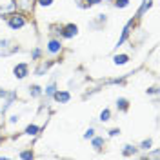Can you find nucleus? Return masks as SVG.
Masks as SVG:
<instances>
[{
  "mask_svg": "<svg viewBox=\"0 0 160 160\" xmlns=\"http://www.w3.org/2000/svg\"><path fill=\"white\" fill-rule=\"evenodd\" d=\"M6 24H8V28L11 31H20L29 24V20H28V15H24L20 11H15L9 17H6Z\"/></svg>",
  "mask_w": 160,
  "mask_h": 160,
  "instance_id": "nucleus-1",
  "label": "nucleus"
},
{
  "mask_svg": "<svg viewBox=\"0 0 160 160\" xmlns=\"http://www.w3.org/2000/svg\"><path fill=\"white\" fill-rule=\"evenodd\" d=\"M64 53V42L60 37H49L48 42H46V49H44V55H48L51 58H57Z\"/></svg>",
  "mask_w": 160,
  "mask_h": 160,
  "instance_id": "nucleus-2",
  "label": "nucleus"
},
{
  "mask_svg": "<svg viewBox=\"0 0 160 160\" xmlns=\"http://www.w3.org/2000/svg\"><path fill=\"white\" fill-rule=\"evenodd\" d=\"M20 51H22V48L13 38H0V57L2 58L11 57V55H17Z\"/></svg>",
  "mask_w": 160,
  "mask_h": 160,
  "instance_id": "nucleus-3",
  "label": "nucleus"
},
{
  "mask_svg": "<svg viewBox=\"0 0 160 160\" xmlns=\"http://www.w3.org/2000/svg\"><path fill=\"white\" fill-rule=\"evenodd\" d=\"M135 26H137V18H129L128 22H126V26L122 28V31H120V37L118 40H117V44H115V51H118L128 40H129L131 33H133V29H135Z\"/></svg>",
  "mask_w": 160,
  "mask_h": 160,
  "instance_id": "nucleus-4",
  "label": "nucleus"
},
{
  "mask_svg": "<svg viewBox=\"0 0 160 160\" xmlns=\"http://www.w3.org/2000/svg\"><path fill=\"white\" fill-rule=\"evenodd\" d=\"M31 75V66L29 62H17L13 66V77L17 80H26Z\"/></svg>",
  "mask_w": 160,
  "mask_h": 160,
  "instance_id": "nucleus-5",
  "label": "nucleus"
},
{
  "mask_svg": "<svg viewBox=\"0 0 160 160\" xmlns=\"http://www.w3.org/2000/svg\"><path fill=\"white\" fill-rule=\"evenodd\" d=\"M78 26L77 24H73V22H68V24H64L62 28H60V38L62 40H73L78 37Z\"/></svg>",
  "mask_w": 160,
  "mask_h": 160,
  "instance_id": "nucleus-6",
  "label": "nucleus"
},
{
  "mask_svg": "<svg viewBox=\"0 0 160 160\" xmlns=\"http://www.w3.org/2000/svg\"><path fill=\"white\" fill-rule=\"evenodd\" d=\"M51 66H53L51 60L40 58L38 62H37V66H35V69H33V75H35V77H46V75L49 73Z\"/></svg>",
  "mask_w": 160,
  "mask_h": 160,
  "instance_id": "nucleus-7",
  "label": "nucleus"
},
{
  "mask_svg": "<svg viewBox=\"0 0 160 160\" xmlns=\"http://www.w3.org/2000/svg\"><path fill=\"white\" fill-rule=\"evenodd\" d=\"M71 98H73L71 91H68V89H57L51 100H53L55 104H60V106H66V104H69V102H71Z\"/></svg>",
  "mask_w": 160,
  "mask_h": 160,
  "instance_id": "nucleus-8",
  "label": "nucleus"
},
{
  "mask_svg": "<svg viewBox=\"0 0 160 160\" xmlns=\"http://www.w3.org/2000/svg\"><path fill=\"white\" fill-rule=\"evenodd\" d=\"M58 89V84H57V80L53 78V80H49V84H46V88H44V98H46V102L42 104V106H49V102H51V98H53V95H55V91Z\"/></svg>",
  "mask_w": 160,
  "mask_h": 160,
  "instance_id": "nucleus-9",
  "label": "nucleus"
},
{
  "mask_svg": "<svg viewBox=\"0 0 160 160\" xmlns=\"http://www.w3.org/2000/svg\"><path fill=\"white\" fill-rule=\"evenodd\" d=\"M40 131H42V126H40V124H37V122H29V124L24 128V137L35 140V138H38Z\"/></svg>",
  "mask_w": 160,
  "mask_h": 160,
  "instance_id": "nucleus-10",
  "label": "nucleus"
},
{
  "mask_svg": "<svg viewBox=\"0 0 160 160\" xmlns=\"http://www.w3.org/2000/svg\"><path fill=\"white\" fill-rule=\"evenodd\" d=\"M17 2V9L24 15H33L35 11V0H15Z\"/></svg>",
  "mask_w": 160,
  "mask_h": 160,
  "instance_id": "nucleus-11",
  "label": "nucleus"
},
{
  "mask_svg": "<svg viewBox=\"0 0 160 160\" xmlns=\"http://www.w3.org/2000/svg\"><path fill=\"white\" fill-rule=\"evenodd\" d=\"M113 66H117V68H122V66H128L131 60V55L129 53H118V51H115L113 53Z\"/></svg>",
  "mask_w": 160,
  "mask_h": 160,
  "instance_id": "nucleus-12",
  "label": "nucleus"
},
{
  "mask_svg": "<svg viewBox=\"0 0 160 160\" xmlns=\"http://www.w3.org/2000/svg\"><path fill=\"white\" fill-rule=\"evenodd\" d=\"M91 148L95 153H102V149L106 148V137H102V135H95L93 138H91Z\"/></svg>",
  "mask_w": 160,
  "mask_h": 160,
  "instance_id": "nucleus-13",
  "label": "nucleus"
},
{
  "mask_svg": "<svg viewBox=\"0 0 160 160\" xmlns=\"http://www.w3.org/2000/svg\"><path fill=\"white\" fill-rule=\"evenodd\" d=\"M17 9V2L15 0H11V2H6V4H0V17H9L11 13H15Z\"/></svg>",
  "mask_w": 160,
  "mask_h": 160,
  "instance_id": "nucleus-14",
  "label": "nucleus"
},
{
  "mask_svg": "<svg viewBox=\"0 0 160 160\" xmlns=\"http://www.w3.org/2000/svg\"><path fill=\"white\" fill-rule=\"evenodd\" d=\"M106 22H108V15L100 13V15L95 17V20H91L88 24V28H91V29H102V26H106Z\"/></svg>",
  "mask_w": 160,
  "mask_h": 160,
  "instance_id": "nucleus-15",
  "label": "nucleus"
},
{
  "mask_svg": "<svg viewBox=\"0 0 160 160\" xmlns=\"http://www.w3.org/2000/svg\"><path fill=\"white\" fill-rule=\"evenodd\" d=\"M28 95H29V98L38 100V98H42V95H44V88L38 86V84H31V86H28Z\"/></svg>",
  "mask_w": 160,
  "mask_h": 160,
  "instance_id": "nucleus-16",
  "label": "nucleus"
},
{
  "mask_svg": "<svg viewBox=\"0 0 160 160\" xmlns=\"http://www.w3.org/2000/svg\"><path fill=\"white\" fill-rule=\"evenodd\" d=\"M120 155L126 157V158H129V157H137V155H138V148L133 146V144H124V146L120 148Z\"/></svg>",
  "mask_w": 160,
  "mask_h": 160,
  "instance_id": "nucleus-17",
  "label": "nucleus"
},
{
  "mask_svg": "<svg viewBox=\"0 0 160 160\" xmlns=\"http://www.w3.org/2000/svg\"><path fill=\"white\" fill-rule=\"evenodd\" d=\"M115 108H117L118 113H128L129 108H131V104H129V100L126 98V97H118V98L115 100Z\"/></svg>",
  "mask_w": 160,
  "mask_h": 160,
  "instance_id": "nucleus-18",
  "label": "nucleus"
},
{
  "mask_svg": "<svg viewBox=\"0 0 160 160\" xmlns=\"http://www.w3.org/2000/svg\"><path fill=\"white\" fill-rule=\"evenodd\" d=\"M153 4H155V0H142V4H140V8H138V11H137V17H135V18L140 20L151 8H153Z\"/></svg>",
  "mask_w": 160,
  "mask_h": 160,
  "instance_id": "nucleus-19",
  "label": "nucleus"
},
{
  "mask_svg": "<svg viewBox=\"0 0 160 160\" xmlns=\"http://www.w3.org/2000/svg\"><path fill=\"white\" fill-rule=\"evenodd\" d=\"M29 58L33 60V62H38L40 58H44V49H42L40 46H35V48L29 51Z\"/></svg>",
  "mask_w": 160,
  "mask_h": 160,
  "instance_id": "nucleus-20",
  "label": "nucleus"
},
{
  "mask_svg": "<svg viewBox=\"0 0 160 160\" xmlns=\"http://www.w3.org/2000/svg\"><path fill=\"white\" fill-rule=\"evenodd\" d=\"M111 117H113L111 109H109V108H104V109L98 113V122H100V124H108V122L111 120Z\"/></svg>",
  "mask_w": 160,
  "mask_h": 160,
  "instance_id": "nucleus-21",
  "label": "nucleus"
},
{
  "mask_svg": "<svg viewBox=\"0 0 160 160\" xmlns=\"http://www.w3.org/2000/svg\"><path fill=\"white\" fill-rule=\"evenodd\" d=\"M138 151H144V153H148L149 149H153V138H144L142 142H140L138 146Z\"/></svg>",
  "mask_w": 160,
  "mask_h": 160,
  "instance_id": "nucleus-22",
  "label": "nucleus"
},
{
  "mask_svg": "<svg viewBox=\"0 0 160 160\" xmlns=\"http://www.w3.org/2000/svg\"><path fill=\"white\" fill-rule=\"evenodd\" d=\"M111 4H113V8H117V9H128L131 6V0H113Z\"/></svg>",
  "mask_w": 160,
  "mask_h": 160,
  "instance_id": "nucleus-23",
  "label": "nucleus"
},
{
  "mask_svg": "<svg viewBox=\"0 0 160 160\" xmlns=\"http://www.w3.org/2000/svg\"><path fill=\"white\" fill-rule=\"evenodd\" d=\"M17 157L22 158V160H31V158H35V153H33V149L29 148V149H22Z\"/></svg>",
  "mask_w": 160,
  "mask_h": 160,
  "instance_id": "nucleus-24",
  "label": "nucleus"
},
{
  "mask_svg": "<svg viewBox=\"0 0 160 160\" xmlns=\"http://www.w3.org/2000/svg\"><path fill=\"white\" fill-rule=\"evenodd\" d=\"M20 120H22V113H11L8 118V126H17Z\"/></svg>",
  "mask_w": 160,
  "mask_h": 160,
  "instance_id": "nucleus-25",
  "label": "nucleus"
},
{
  "mask_svg": "<svg viewBox=\"0 0 160 160\" xmlns=\"http://www.w3.org/2000/svg\"><path fill=\"white\" fill-rule=\"evenodd\" d=\"M53 4H55V0H35V6H38L42 9H49V8H53Z\"/></svg>",
  "mask_w": 160,
  "mask_h": 160,
  "instance_id": "nucleus-26",
  "label": "nucleus"
},
{
  "mask_svg": "<svg viewBox=\"0 0 160 160\" xmlns=\"http://www.w3.org/2000/svg\"><path fill=\"white\" fill-rule=\"evenodd\" d=\"M95 135H97V129H95V126H89L88 129L84 131V135H82V138H84V140H91L93 137H95Z\"/></svg>",
  "mask_w": 160,
  "mask_h": 160,
  "instance_id": "nucleus-27",
  "label": "nucleus"
},
{
  "mask_svg": "<svg viewBox=\"0 0 160 160\" xmlns=\"http://www.w3.org/2000/svg\"><path fill=\"white\" fill-rule=\"evenodd\" d=\"M104 0H82V4H84V8L88 9V8H95V6H100Z\"/></svg>",
  "mask_w": 160,
  "mask_h": 160,
  "instance_id": "nucleus-28",
  "label": "nucleus"
},
{
  "mask_svg": "<svg viewBox=\"0 0 160 160\" xmlns=\"http://www.w3.org/2000/svg\"><path fill=\"white\" fill-rule=\"evenodd\" d=\"M120 133H122L120 128H113V129L108 131V137H109V138H117V137H120Z\"/></svg>",
  "mask_w": 160,
  "mask_h": 160,
  "instance_id": "nucleus-29",
  "label": "nucleus"
},
{
  "mask_svg": "<svg viewBox=\"0 0 160 160\" xmlns=\"http://www.w3.org/2000/svg\"><path fill=\"white\" fill-rule=\"evenodd\" d=\"M146 95H149V97H157L158 95V86H151L146 89Z\"/></svg>",
  "mask_w": 160,
  "mask_h": 160,
  "instance_id": "nucleus-30",
  "label": "nucleus"
},
{
  "mask_svg": "<svg viewBox=\"0 0 160 160\" xmlns=\"http://www.w3.org/2000/svg\"><path fill=\"white\" fill-rule=\"evenodd\" d=\"M8 158H11L9 155H4V153H0V160H8Z\"/></svg>",
  "mask_w": 160,
  "mask_h": 160,
  "instance_id": "nucleus-31",
  "label": "nucleus"
},
{
  "mask_svg": "<svg viewBox=\"0 0 160 160\" xmlns=\"http://www.w3.org/2000/svg\"><path fill=\"white\" fill-rule=\"evenodd\" d=\"M2 117H4V113H2V108H0V122H2Z\"/></svg>",
  "mask_w": 160,
  "mask_h": 160,
  "instance_id": "nucleus-32",
  "label": "nucleus"
},
{
  "mask_svg": "<svg viewBox=\"0 0 160 160\" xmlns=\"http://www.w3.org/2000/svg\"><path fill=\"white\" fill-rule=\"evenodd\" d=\"M2 140H4V137H2V133H0V144H2Z\"/></svg>",
  "mask_w": 160,
  "mask_h": 160,
  "instance_id": "nucleus-33",
  "label": "nucleus"
},
{
  "mask_svg": "<svg viewBox=\"0 0 160 160\" xmlns=\"http://www.w3.org/2000/svg\"><path fill=\"white\" fill-rule=\"evenodd\" d=\"M104 2H113V0H104Z\"/></svg>",
  "mask_w": 160,
  "mask_h": 160,
  "instance_id": "nucleus-34",
  "label": "nucleus"
}]
</instances>
